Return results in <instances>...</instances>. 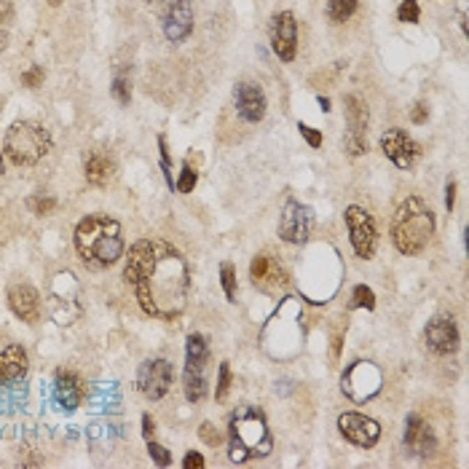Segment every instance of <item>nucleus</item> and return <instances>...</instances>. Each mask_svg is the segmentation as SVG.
<instances>
[{
	"label": "nucleus",
	"mask_w": 469,
	"mask_h": 469,
	"mask_svg": "<svg viewBox=\"0 0 469 469\" xmlns=\"http://www.w3.org/2000/svg\"><path fill=\"white\" fill-rule=\"evenodd\" d=\"M123 279L134 290L142 312L153 319L172 322L188 306L191 271L172 244L158 239L137 242L126 255Z\"/></svg>",
	"instance_id": "obj_1"
},
{
	"label": "nucleus",
	"mask_w": 469,
	"mask_h": 469,
	"mask_svg": "<svg viewBox=\"0 0 469 469\" xmlns=\"http://www.w3.org/2000/svg\"><path fill=\"white\" fill-rule=\"evenodd\" d=\"M75 247L91 268L113 266L123 255V236L118 220L107 215H89L75 228Z\"/></svg>",
	"instance_id": "obj_2"
},
{
	"label": "nucleus",
	"mask_w": 469,
	"mask_h": 469,
	"mask_svg": "<svg viewBox=\"0 0 469 469\" xmlns=\"http://www.w3.org/2000/svg\"><path fill=\"white\" fill-rule=\"evenodd\" d=\"M435 233V215L418 196L405 199L392 220V242L402 255L413 258L426 249V244Z\"/></svg>",
	"instance_id": "obj_3"
},
{
	"label": "nucleus",
	"mask_w": 469,
	"mask_h": 469,
	"mask_svg": "<svg viewBox=\"0 0 469 469\" xmlns=\"http://www.w3.org/2000/svg\"><path fill=\"white\" fill-rule=\"evenodd\" d=\"M274 451V437L258 408H242L231 418V461L244 464L249 459H263Z\"/></svg>",
	"instance_id": "obj_4"
},
{
	"label": "nucleus",
	"mask_w": 469,
	"mask_h": 469,
	"mask_svg": "<svg viewBox=\"0 0 469 469\" xmlns=\"http://www.w3.org/2000/svg\"><path fill=\"white\" fill-rule=\"evenodd\" d=\"M52 151V134L35 121H17L8 126L3 139V153L17 167H35Z\"/></svg>",
	"instance_id": "obj_5"
},
{
	"label": "nucleus",
	"mask_w": 469,
	"mask_h": 469,
	"mask_svg": "<svg viewBox=\"0 0 469 469\" xmlns=\"http://www.w3.org/2000/svg\"><path fill=\"white\" fill-rule=\"evenodd\" d=\"M207 338L201 332L188 335V351H185V373H183V386L188 402H199L207 397Z\"/></svg>",
	"instance_id": "obj_6"
},
{
	"label": "nucleus",
	"mask_w": 469,
	"mask_h": 469,
	"mask_svg": "<svg viewBox=\"0 0 469 469\" xmlns=\"http://www.w3.org/2000/svg\"><path fill=\"white\" fill-rule=\"evenodd\" d=\"M381 370L373 362H354L341 378V389L351 402H367L381 392Z\"/></svg>",
	"instance_id": "obj_7"
},
{
	"label": "nucleus",
	"mask_w": 469,
	"mask_h": 469,
	"mask_svg": "<svg viewBox=\"0 0 469 469\" xmlns=\"http://www.w3.org/2000/svg\"><path fill=\"white\" fill-rule=\"evenodd\" d=\"M346 228H348V239H351V247L360 258H373L376 252V244H378V231H376V223L370 217V212L362 207H348L346 215Z\"/></svg>",
	"instance_id": "obj_8"
},
{
	"label": "nucleus",
	"mask_w": 469,
	"mask_h": 469,
	"mask_svg": "<svg viewBox=\"0 0 469 469\" xmlns=\"http://www.w3.org/2000/svg\"><path fill=\"white\" fill-rule=\"evenodd\" d=\"M312 233V209L290 199L279 215V236L287 244H303Z\"/></svg>",
	"instance_id": "obj_9"
},
{
	"label": "nucleus",
	"mask_w": 469,
	"mask_h": 469,
	"mask_svg": "<svg viewBox=\"0 0 469 469\" xmlns=\"http://www.w3.org/2000/svg\"><path fill=\"white\" fill-rule=\"evenodd\" d=\"M174 381V370L167 360H151L137 370V389L148 400H161Z\"/></svg>",
	"instance_id": "obj_10"
},
{
	"label": "nucleus",
	"mask_w": 469,
	"mask_h": 469,
	"mask_svg": "<svg viewBox=\"0 0 469 469\" xmlns=\"http://www.w3.org/2000/svg\"><path fill=\"white\" fill-rule=\"evenodd\" d=\"M381 151L400 169H410L416 164L418 153H421L416 139L410 137L405 129H386L381 134Z\"/></svg>",
	"instance_id": "obj_11"
},
{
	"label": "nucleus",
	"mask_w": 469,
	"mask_h": 469,
	"mask_svg": "<svg viewBox=\"0 0 469 469\" xmlns=\"http://www.w3.org/2000/svg\"><path fill=\"white\" fill-rule=\"evenodd\" d=\"M338 429L341 435L346 437L348 443L360 445V448H373L381 437V426L378 421L370 416H362V413H344L338 418Z\"/></svg>",
	"instance_id": "obj_12"
},
{
	"label": "nucleus",
	"mask_w": 469,
	"mask_h": 469,
	"mask_svg": "<svg viewBox=\"0 0 469 469\" xmlns=\"http://www.w3.org/2000/svg\"><path fill=\"white\" fill-rule=\"evenodd\" d=\"M271 49L279 59L293 62L298 52V22L290 11H282L271 19Z\"/></svg>",
	"instance_id": "obj_13"
},
{
	"label": "nucleus",
	"mask_w": 469,
	"mask_h": 469,
	"mask_svg": "<svg viewBox=\"0 0 469 469\" xmlns=\"http://www.w3.org/2000/svg\"><path fill=\"white\" fill-rule=\"evenodd\" d=\"M233 102H236V113H239L247 123L263 121L266 107H268L263 89L258 86V84H252V81L236 84V89H233Z\"/></svg>",
	"instance_id": "obj_14"
},
{
	"label": "nucleus",
	"mask_w": 469,
	"mask_h": 469,
	"mask_svg": "<svg viewBox=\"0 0 469 469\" xmlns=\"http://www.w3.org/2000/svg\"><path fill=\"white\" fill-rule=\"evenodd\" d=\"M193 30V3L172 0L164 11V35L169 43H183Z\"/></svg>",
	"instance_id": "obj_15"
},
{
	"label": "nucleus",
	"mask_w": 469,
	"mask_h": 469,
	"mask_svg": "<svg viewBox=\"0 0 469 469\" xmlns=\"http://www.w3.org/2000/svg\"><path fill=\"white\" fill-rule=\"evenodd\" d=\"M424 341L440 357L453 354L459 348V328H456L453 316H435L424 330Z\"/></svg>",
	"instance_id": "obj_16"
},
{
	"label": "nucleus",
	"mask_w": 469,
	"mask_h": 469,
	"mask_svg": "<svg viewBox=\"0 0 469 469\" xmlns=\"http://www.w3.org/2000/svg\"><path fill=\"white\" fill-rule=\"evenodd\" d=\"M8 306L27 325H35L40 319V295L30 284H11L8 287Z\"/></svg>",
	"instance_id": "obj_17"
},
{
	"label": "nucleus",
	"mask_w": 469,
	"mask_h": 469,
	"mask_svg": "<svg viewBox=\"0 0 469 469\" xmlns=\"http://www.w3.org/2000/svg\"><path fill=\"white\" fill-rule=\"evenodd\" d=\"M405 445L408 451L416 453V456H429L435 453V435H432V426L424 421L421 416H408L405 421Z\"/></svg>",
	"instance_id": "obj_18"
},
{
	"label": "nucleus",
	"mask_w": 469,
	"mask_h": 469,
	"mask_svg": "<svg viewBox=\"0 0 469 469\" xmlns=\"http://www.w3.org/2000/svg\"><path fill=\"white\" fill-rule=\"evenodd\" d=\"M86 397V386L78 373L72 370H59L56 373V400L65 410H75Z\"/></svg>",
	"instance_id": "obj_19"
},
{
	"label": "nucleus",
	"mask_w": 469,
	"mask_h": 469,
	"mask_svg": "<svg viewBox=\"0 0 469 469\" xmlns=\"http://www.w3.org/2000/svg\"><path fill=\"white\" fill-rule=\"evenodd\" d=\"M249 274H252V282H255V287H261V290H277L282 287L287 279H284V271L277 266L274 258H268V255H255V261L249 266Z\"/></svg>",
	"instance_id": "obj_20"
},
{
	"label": "nucleus",
	"mask_w": 469,
	"mask_h": 469,
	"mask_svg": "<svg viewBox=\"0 0 469 469\" xmlns=\"http://www.w3.org/2000/svg\"><path fill=\"white\" fill-rule=\"evenodd\" d=\"M27 373V351L22 346H6L0 351V383H14Z\"/></svg>",
	"instance_id": "obj_21"
},
{
	"label": "nucleus",
	"mask_w": 469,
	"mask_h": 469,
	"mask_svg": "<svg viewBox=\"0 0 469 469\" xmlns=\"http://www.w3.org/2000/svg\"><path fill=\"white\" fill-rule=\"evenodd\" d=\"M344 107H346L348 134H365V132H367V121H370L367 105L362 102L357 94H346V97H344Z\"/></svg>",
	"instance_id": "obj_22"
},
{
	"label": "nucleus",
	"mask_w": 469,
	"mask_h": 469,
	"mask_svg": "<svg viewBox=\"0 0 469 469\" xmlns=\"http://www.w3.org/2000/svg\"><path fill=\"white\" fill-rule=\"evenodd\" d=\"M84 172L91 185H107L116 177V164L102 153H91L84 164Z\"/></svg>",
	"instance_id": "obj_23"
},
{
	"label": "nucleus",
	"mask_w": 469,
	"mask_h": 469,
	"mask_svg": "<svg viewBox=\"0 0 469 469\" xmlns=\"http://www.w3.org/2000/svg\"><path fill=\"white\" fill-rule=\"evenodd\" d=\"M354 11H357V0H330L328 19H330L332 24H344V22H348V19L354 17Z\"/></svg>",
	"instance_id": "obj_24"
},
{
	"label": "nucleus",
	"mask_w": 469,
	"mask_h": 469,
	"mask_svg": "<svg viewBox=\"0 0 469 469\" xmlns=\"http://www.w3.org/2000/svg\"><path fill=\"white\" fill-rule=\"evenodd\" d=\"M351 306L373 312V309H376V295H373V290H370V287H365V284L354 287V300H351Z\"/></svg>",
	"instance_id": "obj_25"
},
{
	"label": "nucleus",
	"mask_w": 469,
	"mask_h": 469,
	"mask_svg": "<svg viewBox=\"0 0 469 469\" xmlns=\"http://www.w3.org/2000/svg\"><path fill=\"white\" fill-rule=\"evenodd\" d=\"M220 279H223V290H226L228 300H236V271L231 263L220 266Z\"/></svg>",
	"instance_id": "obj_26"
},
{
	"label": "nucleus",
	"mask_w": 469,
	"mask_h": 469,
	"mask_svg": "<svg viewBox=\"0 0 469 469\" xmlns=\"http://www.w3.org/2000/svg\"><path fill=\"white\" fill-rule=\"evenodd\" d=\"M228 389H231V365L220 362V373H217V389H215V400L223 402L228 397Z\"/></svg>",
	"instance_id": "obj_27"
},
{
	"label": "nucleus",
	"mask_w": 469,
	"mask_h": 469,
	"mask_svg": "<svg viewBox=\"0 0 469 469\" xmlns=\"http://www.w3.org/2000/svg\"><path fill=\"white\" fill-rule=\"evenodd\" d=\"M418 17H421V8H418L416 0H402L400 8H397V19L405 24H416Z\"/></svg>",
	"instance_id": "obj_28"
},
{
	"label": "nucleus",
	"mask_w": 469,
	"mask_h": 469,
	"mask_svg": "<svg viewBox=\"0 0 469 469\" xmlns=\"http://www.w3.org/2000/svg\"><path fill=\"white\" fill-rule=\"evenodd\" d=\"M344 148H346L348 156H362V153H367L365 134H346V137H344Z\"/></svg>",
	"instance_id": "obj_29"
},
{
	"label": "nucleus",
	"mask_w": 469,
	"mask_h": 469,
	"mask_svg": "<svg viewBox=\"0 0 469 469\" xmlns=\"http://www.w3.org/2000/svg\"><path fill=\"white\" fill-rule=\"evenodd\" d=\"M196 180H199L196 169H191V164H185V167H183V172H180V180H177V191L191 193L193 188H196Z\"/></svg>",
	"instance_id": "obj_30"
},
{
	"label": "nucleus",
	"mask_w": 469,
	"mask_h": 469,
	"mask_svg": "<svg viewBox=\"0 0 469 469\" xmlns=\"http://www.w3.org/2000/svg\"><path fill=\"white\" fill-rule=\"evenodd\" d=\"M27 207L33 209V215H40V217H43V215H52L54 209H56V199L38 196V199H30V201H27Z\"/></svg>",
	"instance_id": "obj_31"
},
{
	"label": "nucleus",
	"mask_w": 469,
	"mask_h": 469,
	"mask_svg": "<svg viewBox=\"0 0 469 469\" xmlns=\"http://www.w3.org/2000/svg\"><path fill=\"white\" fill-rule=\"evenodd\" d=\"M148 451H151V456H153V461H156L158 467L172 464V453L167 451L164 445H158V443H153V440H148Z\"/></svg>",
	"instance_id": "obj_32"
},
{
	"label": "nucleus",
	"mask_w": 469,
	"mask_h": 469,
	"mask_svg": "<svg viewBox=\"0 0 469 469\" xmlns=\"http://www.w3.org/2000/svg\"><path fill=\"white\" fill-rule=\"evenodd\" d=\"M113 97L121 105H129V100H132V84L126 78H116L113 81Z\"/></svg>",
	"instance_id": "obj_33"
},
{
	"label": "nucleus",
	"mask_w": 469,
	"mask_h": 469,
	"mask_svg": "<svg viewBox=\"0 0 469 469\" xmlns=\"http://www.w3.org/2000/svg\"><path fill=\"white\" fill-rule=\"evenodd\" d=\"M199 437H201V440H204L207 445H212V448L223 443V437H220V432H217V429H215V426H212L209 421H204V424L199 426Z\"/></svg>",
	"instance_id": "obj_34"
},
{
	"label": "nucleus",
	"mask_w": 469,
	"mask_h": 469,
	"mask_svg": "<svg viewBox=\"0 0 469 469\" xmlns=\"http://www.w3.org/2000/svg\"><path fill=\"white\" fill-rule=\"evenodd\" d=\"M298 132H300V137L306 139L312 148H319V145H322V132L312 129L309 123H298Z\"/></svg>",
	"instance_id": "obj_35"
},
{
	"label": "nucleus",
	"mask_w": 469,
	"mask_h": 469,
	"mask_svg": "<svg viewBox=\"0 0 469 469\" xmlns=\"http://www.w3.org/2000/svg\"><path fill=\"white\" fill-rule=\"evenodd\" d=\"M22 84L30 89L40 86L43 84V68H30L27 72H22Z\"/></svg>",
	"instance_id": "obj_36"
},
{
	"label": "nucleus",
	"mask_w": 469,
	"mask_h": 469,
	"mask_svg": "<svg viewBox=\"0 0 469 469\" xmlns=\"http://www.w3.org/2000/svg\"><path fill=\"white\" fill-rule=\"evenodd\" d=\"M410 121L418 123V126L429 121V105H426V102H416V105H413V110H410Z\"/></svg>",
	"instance_id": "obj_37"
},
{
	"label": "nucleus",
	"mask_w": 469,
	"mask_h": 469,
	"mask_svg": "<svg viewBox=\"0 0 469 469\" xmlns=\"http://www.w3.org/2000/svg\"><path fill=\"white\" fill-rule=\"evenodd\" d=\"M183 467L185 469H201L204 467V456H201V453H188V456H185V459H183Z\"/></svg>",
	"instance_id": "obj_38"
},
{
	"label": "nucleus",
	"mask_w": 469,
	"mask_h": 469,
	"mask_svg": "<svg viewBox=\"0 0 469 469\" xmlns=\"http://www.w3.org/2000/svg\"><path fill=\"white\" fill-rule=\"evenodd\" d=\"M11 14H14V8H11V3H8V0H0V24H6V22H11Z\"/></svg>",
	"instance_id": "obj_39"
},
{
	"label": "nucleus",
	"mask_w": 469,
	"mask_h": 469,
	"mask_svg": "<svg viewBox=\"0 0 469 469\" xmlns=\"http://www.w3.org/2000/svg\"><path fill=\"white\" fill-rule=\"evenodd\" d=\"M453 204H456V183L448 180V185H445V207L453 209Z\"/></svg>",
	"instance_id": "obj_40"
},
{
	"label": "nucleus",
	"mask_w": 469,
	"mask_h": 469,
	"mask_svg": "<svg viewBox=\"0 0 469 469\" xmlns=\"http://www.w3.org/2000/svg\"><path fill=\"white\" fill-rule=\"evenodd\" d=\"M142 435H145V440L153 437V418L151 416H142Z\"/></svg>",
	"instance_id": "obj_41"
},
{
	"label": "nucleus",
	"mask_w": 469,
	"mask_h": 469,
	"mask_svg": "<svg viewBox=\"0 0 469 469\" xmlns=\"http://www.w3.org/2000/svg\"><path fill=\"white\" fill-rule=\"evenodd\" d=\"M319 105H322V110H330V100L328 97H319Z\"/></svg>",
	"instance_id": "obj_42"
},
{
	"label": "nucleus",
	"mask_w": 469,
	"mask_h": 469,
	"mask_svg": "<svg viewBox=\"0 0 469 469\" xmlns=\"http://www.w3.org/2000/svg\"><path fill=\"white\" fill-rule=\"evenodd\" d=\"M6 40H8V35H6V33H0V49H6V46H8Z\"/></svg>",
	"instance_id": "obj_43"
},
{
	"label": "nucleus",
	"mask_w": 469,
	"mask_h": 469,
	"mask_svg": "<svg viewBox=\"0 0 469 469\" xmlns=\"http://www.w3.org/2000/svg\"><path fill=\"white\" fill-rule=\"evenodd\" d=\"M0 174H3V153H0Z\"/></svg>",
	"instance_id": "obj_44"
},
{
	"label": "nucleus",
	"mask_w": 469,
	"mask_h": 469,
	"mask_svg": "<svg viewBox=\"0 0 469 469\" xmlns=\"http://www.w3.org/2000/svg\"><path fill=\"white\" fill-rule=\"evenodd\" d=\"M49 3H52V6H59V0H49Z\"/></svg>",
	"instance_id": "obj_45"
},
{
	"label": "nucleus",
	"mask_w": 469,
	"mask_h": 469,
	"mask_svg": "<svg viewBox=\"0 0 469 469\" xmlns=\"http://www.w3.org/2000/svg\"><path fill=\"white\" fill-rule=\"evenodd\" d=\"M145 3H151V0H145Z\"/></svg>",
	"instance_id": "obj_46"
}]
</instances>
